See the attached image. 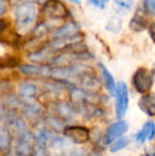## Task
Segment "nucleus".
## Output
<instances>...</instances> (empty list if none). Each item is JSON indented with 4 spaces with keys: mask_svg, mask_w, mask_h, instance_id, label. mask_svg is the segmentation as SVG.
<instances>
[{
    "mask_svg": "<svg viewBox=\"0 0 155 156\" xmlns=\"http://www.w3.org/2000/svg\"><path fill=\"white\" fill-rule=\"evenodd\" d=\"M37 9L35 3L31 1H23L16 5L14 10L15 23L19 29H28L36 20Z\"/></svg>",
    "mask_w": 155,
    "mask_h": 156,
    "instance_id": "1",
    "label": "nucleus"
},
{
    "mask_svg": "<svg viewBox=\"0 0 155 156\" xmlns=\"http://www.w3.org/2000/svg\"><path fill=\"white\" fill-rule=\"evenodd\" d=\"M41 14L46 19L58 20V19L67 18L69 16V11L66 5L60 0H49L47 3L43 5Z\"/></svg>",
    "mask_w": 155,
    "mask_h": 156,
    "instance_id": "2",
    "label": "nucleus"
},
{
    "mask_svg": "<svg viewBox=\"0 0 155 156\" xmlns=\"http://www.w3.org/2000/svg\"><path fill=\"white\" fill-rule=\"evenodd\" d=\"M153 82L154 79L152 72L143 67L138 68L132 78L133 86L140 94H147L152 88Z\"/></svg>",
    "mask_w": 155,
    "mask_h": 156,
    "instance_id": "3",
    "label": "nucleus"
},
{
    "mask_svg": "<svg viewBox=\"0 0 155 156\" xmlns=\"http://www.w3.org/2000/svg\"><path fill=\"white\" fill-rule=\"evenodd\" d=\"M116 115L117 117L122 118L125 115L129 107V89L124 82H119L116 85Z\"/></svg>",
    "mask_w": 155,
    "mask_h": 156,
    "instance_id": "4",
    "label": "nucleus"
},
{
    "mask_svg": "<svg viewBox=\"0 0 155 156\" xmlns=\"http://www.w3.org/2000/svg\"><path fill=\"white\" fill-rule=\"evenodd\" d=\"M81 26L75 20H70L58 27L51 32V38H70L80 33Z\"/></svg>",
    "mask_w": 155,
    "mask_h": 156,
    "instance_id": "5",
    "label": "nucleus"
},
{
    "mask_svg": "<svg viewBox=\"0 0 155 156\" xmlns=\"http://www.w3.org/2000/svg\"><path fill=\"white\" fill-rule=\"evenodd\" d=\"M18 71L30 76H50L51 67L41 64H23L18 66Z\"/></svg>",
    "mask_w": 155,
    "mask_h": 156,
    "instance_id": "6",
    "label": "nucleus"
},
{
    "mask_svg": "<svg viewBox=\"0 0 155 156\" xmlns=\"http://www.w3.org/2000/svg\"><path fill=\"white\" fill-rule=\"evenodd\" d=\"M65 135L76 144H84L89 139V131L83 126H68L65 129Z\"/></svg>",
    "mask_w": 155,
    "mask_h": 156,
    "instance_id": "7",
    "label": "nucleus"
},
{
    "mask_svg": "<svg viewBox=\"0 0 155 156\" xmlns=\"http://www.w3.org/2000/svg\"><path fill=\"white\" fill-rule=\"evenodd\" d=\"M129 27L133 32H143L148 29L149 27V21L147 19V14L143 11V9H139L134 16L131 18L130 23H129Z\"/></svg>",
    "mask_w": 155,
    "mask_h": 156,
    "instance_id": "8",
    "label": "nucleus"
},
{
    "mask_svg": "<svg viewBox=\"0 0 155 156\" xmlns=\"http://www.w3.org/2000/svg\"><path fill=\"white\" fill-rule=\"evenodd\" d=\"M128 127V123L125 121H123V120H119V121L115 122L114 124H112L108 127L107 132H106L105 142L106 144H111L115 139L119 138L122 134L125 133Z\"/></svg>",
    "mask_w": 155,
    "mask_h": 156,
    "instance_id": "9",
    "label": "nucleus"
},
{
    "mask_svg": "<svg viewBox=\"0 0 155 156\" xmlns=\"http://www.w3.org/2000/svg\"><path fill=\"white\" fill-rule=\"evenodd\" d=\"M54 29L53 27V20L50 19H46V20H41V23H38L35 27L33 28V38L37 39L41 37H44L45 35L49 34L50 32H52Z\"/></svg>",
    "mask_w": 155,
    "mask_h": 156,
    "instance_id": "10",
    "label": "nucleus"
},
{
    "mask_svg": "<svg viewBox=\"0 0 155 156\" xmlns=\"http://www.w3.org/2000/svg\"><path fill=\"white\" fill-rule=\"evenodd\" d=\"M139 107L149 116L155 115V94H147L141 97Z\"/></svg>",
    "mask_w": 155,
    "mask_h": 156,
    "instance_id": "11",
    "label": "nucleus"
},
{
    "mask_svg": "<svg viewBox=\"0 0 155 156\" xmlns=\"http://www.w3.org/2000/svg\"><path fill=\"white\" fill-rule=\"evenodd\" d=\"M155 136V124L152 121H148L143 129L137 133L136 139L139 142H145L146 140H152Z\"/></svg>",
    "mask_w": 155,
    "mask_h": 156,
    "instance_id": "12",
    "label": "nucleus"
},
{
    "mask_svg": "<svg viewBox=\"0 0 155 156\" xmlns=\"http://www.w3.org/2000/svg\"><path fill=\"white\" fill-rule=\"evenodd\" d=\"M100 70H101V74H102V79L104 81V84H105L106 89L108 90V93L114 94L115 96V91H116V83H115L114 76H112L108 69L103 65L102 63L99 64Z\"/></svg>",
    "mask_w": 155,
    "mask_h": 156,
    "instance_id": "13",
    "label": "nucleus"
},
{
    "mask_svg": "<svg viewBox=\"0 0 155 156\" xmlns=\"http://www.w3.org/2000/svg\"><path fill=\"white\" fill-rule=\"evenodd\" d=\"M115 12L117 15H125L134 8L135 1L134 0H113Z\"/></svg>",
    "mask_w": 155,
    "mask_h": 156,
    "instance_id": "14",
    "label": "nucleus"
},
{
    "mask_svg": "<svg viewBox=\"0 0 155 156\" xmlns=\"http://www.w3.org/2000/svg\"><path fill=\"white\" fill-rule=\"evenodd\" d=\"M19 94L23 98H33L36 94V86L30 82H23L19 85Z\"/></svg>",
    "mask_w": 155,
    "mask_h": 156,
    "instance_id": "15",
    "label": "nucleus"
},
{
    "mask_svg": "<svg viewBox=\"0 0 155 156\" xmlns=\"http://www.w3.org/2000/svg\"><path fill=\"white\" fill-rule=\"evenodd\" d=\"M121 27H122V20L120 18V16L119 15H114V16H111V18L108 19L107 23L105 26V30L117 34L121 30Z\"/></svg>",
    "mask_w": 155,
    "mask_h": 156,
    "instance_id": "16",
    "label": "nucleus"
},
{
    "mask_svg": "<svg viewBox=\"0 0 155 156\" xmlns=\"http://www.w3.org/2000/svg\"><path fill=\"white\" fill-rule=\"evenodd\" d=\"M19 65V58L13 55L0 56V68H12Z\"/></svg>",
    "mask_w": 155,
    "mask_h": 156,
    "instance_id": "17",
    "label": "nucleus"
},
{
    "mask_svg": "<svg viewBox=\"0 0 155 156\" xmlns=\"http://www.w3.org/2000/svg\"><path fill=\"white\" fill-rule=\"evenodd\" d=\"M143 11L147 15H154L155 16V0H143Z\"/></svg>",
    "mask_w": 155,
    "mask_h": 156,
    "instance_id": "18",
    "label": "nucleus"
},
{
    "mask_svg": "<svg viewBox=\"0 0 155 156\" xmlns=\"http://www.w3.org/2000/svg\"><path fill=\"white\" fill-rule=\"evenodd\" d=\"M128 144V139L126 138H119L116 141H114L111 146V151L112 152H117L119 150H122L123 148H125Z\"/></svg>",
    "mask_w": 155,
    "mask_h": 156,
    "instance_id": "19",
    "label": "nucleus"
},
{
    "mask_svg": "<svg viewBox=\"0 0 155 156\" xmlns=\"http://www.w3.org/2000/svg\"><path fill=\"white\" fill-rule=\"evenodd\" d=\"M108 2L110 0H88V3L90 5H93V8L100 9V10H104Z\"/></svg>",
    "mask_w": 155,
    "mask_h": 156,
    "instance_id": "20",
    "label": "nucleus"
},
{
    "mask_svg": "<svg viewBox=\"0 0 155 156\" xmlns=\"http://www.w3.org/2000/svg\"><path fill=\"white\" fill-rule=\"evenodd\" d=\"M148 31H149V35L151 37V39L155 44V21L150 23L149 27H148Z\"/></svg>",
    "mask_w": 155,
    "mask_h": 156,
    "instance_id": "21",
    "label": "nucleus"
},
{
    "mask_svg": "<svg viewBox=\"0 0 155 156\" xmlns=\"http://www.w3.org/2000/svg\"><path fill=\"white\" fill-rule=\"evenodd\" d=\"M6 12V3L5 0H0V17L3 16Z\"/></svg>",
    "mask_w": 155,
    "mask_h": 156,
    "instance_id": "22",
    "label": "nucleus"
},
{
    "mask_svg": "<svg viewBox=\"0 0 155 156\" xmlns=\"http://www.w3.org/2000/svg\"><path fill=\"white\" fill-rule=\"evenodd\" d=\"M31 2H33V3H35V4H41V6L44 5V4H46L47 3L49 0H30Z\"/></svg>",
    "mask_w": 155,
    "mask_h": 156,
    "instance_id": "23",
    "label": "nucleus"
},
{
    "mask_svg": "<svg viewBox=\"0 0 155 156\" xmlns=\"http://www.w3.org/2000/svg\"><path fill=\"white\" fill-rule=\"evenodd\" d=\"M147 155L148 156H155V149H149Z\"/></svg>",
    "mask_w": 155,
    "mask_h": 156,
    "instance_id": "24",
    "label": "nucleus"
},
{
    "mask_svg": "<svg viewBox=\"0 0 155 156\" xmlns=\"http://www.w3.org/2000/svg\"><path fill=\"white\" fill-rule=\"evenodd\" d=\"M67 1L71 2V3H73V4H77V5H80V4L82 3V0H67Z\"/></svg>",
    "mask_w": 155,
    "mask_h": 156,
    "instance_id": "25",
    "label": "nucleus"
},
{
    "mask_svg": "<svg viewBox=\"0 0 155 156\" xmlns=\"http://www.w3.org/2000/svg\"><path fill=\"white\" fill-rule=\"evenodd\" d=\"M152 76H153V79L155 80V68L153 69V71H152Z\"/></svg>",
    "mask_w": 155,
    "mask_h": 156,
    "instance_id": "26",
    "label": "nucleus"
}]
</instances>
